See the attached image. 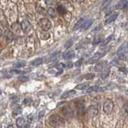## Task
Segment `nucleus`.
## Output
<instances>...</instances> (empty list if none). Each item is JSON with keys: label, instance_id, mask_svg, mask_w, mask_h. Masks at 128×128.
<instances>
[{"label": "nucleus", "instance_id": "1", "mask_svg": "<svg viewBox=\"0 0 128 128\" xmlns=\"http://www.w3.org/2000/svg\"><path fill=\"white\" fill-rule=\"evenodd\" d=\"M49 123L52 126L60 127L65 125V119L58 114H52L49 117Z\"/></svg>", "mask_w": 128, "mask_h": 128}, {"label": "nucleus", "instance_id": "2", "mask_svg": "<svg viewBox=\"0 0 128 128\" xmlns=\"http://www.w3.org/2000/svg\"><path fill=\"white\" fill-rule=\"evenodd\" d=\"M114 109V102L111 99L107 98L106 99V101L104 102L103 104V111L105 112L106 114H111V112L113 111Z\"/></svg>", "mask_w": 128, "mask_h": 128}, {"label": "nucleus", "instance_id": "3", "mask_svg": "<svg viewBox=\"0 0 128 128\" xmlns=\"http://www.w3.org/2000/svg\"><path fill=\"white\" fill-rule=\"evenodd\" d=\"M38 25L40 28L44 31H47L48 30H50L51 28V22L50 20L47 19L46 18H42L40 19L38 22Z\"/></svg>", "mask_w": 128, "mask_h": 128}, {"label": "nucleus", "instance_id": "4", "mask_svg": "<svg viewBox=\"0 0 128 128\" xmlns=\"http://www.w3.org/2000/svg\"><path fill=\"white\" fill-rule=\"evenodd\" d=\"M75 106H76V110H77V113L78 114L82 116L85 114V104L84 102L82 100H78L75 102Z\"/></svg>", "mask_w": 128, "mask_h": 128}, {"label": "nucleus", "instance_id": "5", "mask_svg": "<svg viewBox=\"0 0 128 128\" xmlns=\"http://www.w3.org/2000/svg\"><path fill=\"white\" fill-rule=\"evenodd\" d=\"M3 35H4V38H5L6 42H8V43L11 42L14 40V34H13V32H12L11 30H10L6 29L5 31H4Z\"/></svg>", "mask_w": 128, "mask_h": 128}, {"label": "nucleus", "instance_id": "6", "mask_svg": "<svg viewBox=\"0 0 128 128\" xmlns=\"http://www.w3.org/2000/svg\"><path fill=\"white\" fill-rule=\"evenodd\" d=\"M87 114H89L90 116H91V117H94V116H96L98 114V107L96 106H90L88 107V109H87Z\"/></svg>", "mask_w": 128, "mask_h": 128}, {"label": "nucleus", "instance_id": "7", "mask_svg": "<svg viewBox=\"0 0 128 128\" xmlns=\"http://www.w3.org/2000/svg\"><path fill=\"white\" fill-rule=\"evenodd\" d=\"M20 26H21L22 30L24 32H26V33L29 30H30L31 29V24L29 22V21H27V20H23V21H22L21 24H20Z\"/></svg>", "mask_w": 128, "mask_h": 128}, {"label": "nucleus", "instance_id": "8", "mask_svg": "<svg viewBox=\"0 0 128 128\" xmlns=\"http://www.w3.org/2000/svg\"><path fill=\"white\" fill-rule=\"evenodd\" d=\"M62 114H64L66 116V117H68V118H70L73 116V111L70 109L69 106H64L62 109Z\"/></svg>", "mask_w": 128, "mask_h": 128}, {"label": "nucleus", "instance_id": "9", "mask_svg": "<svg viewBox=\"0 0 128 128\" xmlns=\"http://www.w3.org/2000/svg\"><path fill=\"white\" fill-rule=\"evenodd\" d=\"M16 125L18 128H27L28 125H26V121L23 118H18L16 120Z\"/></svg>", "mask_w": 128, "mask_h": 128}, {"label": "nucleus", "instance_id": "10", "mask_svg": "<svg viewBox=\"0 0 128 128\" xmlns=\"http://www.w3.org/2000/svg\"><path fill=\"white\" fill-rule=\"evenodd\" d=\"M118 12H114V13H112L109 17H108L106 19V21H105V24H109L112 22H114V20L118 18Z\"/></svg>", "mask_w": 128, "mask_h": 128}, {"label": "nucleus", "instance_id": "11", "mask_svg": "<svg viewBox=\"0 0 128 128\" xmlns=\"http://www.w3.org/2000/svg\"><path fill=\"white\" fill-rule=\"evenodd\" d=\"M104 53H101V52H97V53H95L93 56H92V58L90 59V62H96L98 61V59H100L101 58H102L104 56Z\"/></svg>", "mask_w": 128, "mask_h": 128}, {"label": "nucleus", "instance_id": "12", "mask_svg": "<svg viewBox=\"0 0 128 128\" xmlns=\"http://www.w3.org/2000/svg\"><path fill=\"white\" fill-rule=\"evenodd\" d=\"M126 51H127V46H126V43H125L118 48V50L117 51V54L119 56H123L124 54L126 53Z\"/></svg>", "mask_w": 128, "mask_h": 128}, {"label": "nucleus", "instance_id": "13", "mask_svg": "<svg viewBox=\"0 0 128 128\" xmlns=\"http://www.w3.org/2000/svg\"><path fill=\"white\" fill-rule=\"evenodd\" d=\"M74 55H75L74 51H73V50H68V51L65 52V53L63 54L62 57H63L64 59H67L68 60V59L73 58L74 57Z\"/></svg>", "mask_w": 128, "mask_h": 128}, {"label": "nucleus", "instance_id": "14", "mask_svg": "<svg viewBox=\"0 0 128 128\" xmlns=\"http://www.w3.org/2000/svg\"><path fill=\"white\" fill-rule=\"evenodd\" d=\"M76 93V91L74 90H66L65 91L64 93H62V94L61 95V98H66L68 97H70V96L73 95Z\"/></svg>", "mask_w": 128, "mask_h": 128}, {"label": "nucleus", "instance_id": "15", "mask_svg": "<svg viewBox=\"0 0 128 128\" xmlns=\"http://www.w3.org/2000/svg\"><path fill=\"white\" fill-rule=\"evenodd\" d=\"M86 22V20L84 19V18H82V19H80V20H78V21L75 23V25L74 26V28L73 29L75 30H78V29H80L82 26V25L84 24V22Z\"/></svg>", "mask_w": 128, "mask_h": 128}, {"label": "nucleus", "instance_id": "16", "mask_svg": "<svg viewBox=\"0 0 128 128\" xmlns=\"http://www.w3.org/2000/svg\"><path fill=\"white\" fill-rule=\"evenodd\" d=\"M104 90L103 88H101L98 86H90L89 88H87L86 91L87 92H93V91H99V90Z\"/></svg>", "mask_w": 128, "mask_h": 128}, {"label": "nucleus", "instance_id": "17", "mask_svg": "<svg viewBox=\"0 0 128 128\" xmlns=\"http://www.w3.org/2000/svg\"><path fill=\"white\" fill-rule=\"evenodd\" d=\"M92 22H93V20H92V19H90V20H88V21H86L85 22H84L83 25H82V26L81 27V28H82V30H87L88 28H89V27L91 26Z\"/></svg>", "mask_w": 128, "mask_h": 128}, {"label": "nucleus", "instance_id": "18", "mask_svg": "<svg viewBox=\"0 0 128 128\" xmlns=\"http://www.w3.org/2000/svg\"><path fill=\"white\" fill-rule=\"evenodd\" d=\"M47 14H49L50 17L52 18H54L56 15H57V13H56V10L54 9V8H52V7H50V8H48V10H47Z\"/></svg>", "mask_w": 128, "mask_h": 128}, {"label": "nucleus", "instance_id": "19", "mask_svg": "<svg viewBox=\"0 0 128 128\" xmlns=\"http://www.w3.org/2000/svg\"><path fill=\"white\" fill-rule=\"evenodd\" d=\"M42 62H43L42 58H37L31 62V64L33 66H38V65H41V64L42 63Z\"/></svg>", "mask_w": 128, "mask_h": 128}, {"label": "nucleus", "instance_id": "20", "mask_svg": "<svg viewBox=\"0 0 128 128\" xmlns=\"http://www.w3.org/2000/svg\"><path fill=\"white\" fill-rule=\"evenodd\" d=\"M57 11H58V13L60 14H66V12L65 7H64L63 6H62V5H58V6Z\"/></svg>", "mask_w": 128, "mask_h": 128}, {"label": "nucleus", "instance_id": "21", "mask_svg": "<svg viewBox=\"0 0 128 128\" xmlns=\"http://www.w3.org/2000/svg\"><path fill=\"white\" fill-rule=\"evenodd\" d=\"M58 58H59V52H58V53H55V54H54L53 55H52L51 57L49 58V61H48V62H55L56 60L58 59Z\"/></svg>", "mask_w": 128, "mask_h": 128}, {"label": "nucleus", "instance_id": "22", "mask_svg": "<svg viewBox=\"0 0 128 128\" xmlns=\"http://www.w3.org/2000/svg\"><path fill=\"white\" fill-rule=\"evenodd\" d=\"M113 38H114V35H110V36H109V37H107L106 38H105L104 39V41H102V46H106V44H108L111 41Z\"/></svg>", "mask_w": 128, "mask_h": 128}, {"label": "nucleus", "instance_id": "23", "mask_svg": "<svg viewBox=\"0 0 128 128\" xmlns=\"http://www.w3.org/2000/svg\"><path fill=\"white\" fill-rule=\"evenodd\" d=\"M88 86V83H80L78 85L76 86L75 89H78V90H83L85 89L86 87Z\"/></svg>", "mask_w": 128, "mask_h": 128}, {"label": "nucleus", "instance_id": "24", "mask_svg": "<svg viewBox=\"0 0 128 128\" xmlns=\"http://www.w3.org/2000/svg\"><path fill=\"white\" fill-rule=\"evenodd\" d=\"M103 37H102V36H98V37H95L94 38V42H93V44H98V43H100L101 42H102L103 41Z\"/></svg>", "mask_w": 128, "mask_h": 128}, {"label": "nucleus", "instance_id": "25", "mask_svg": "<svg viewBox=\"0 0 128 128\" xmlns=\"http://www.w3.org/2000/svg\"><path fill=\"white\" fill-rule=\"evenodd\" d=\"M118 8L120 9H124V8H126L127 6V1H121L118 5Z\"/></svg>", "mask_w": 128, "mask_h": 128}, {"label": "nucleus", "instance_id": "26", "mask_svg": "<svg viewBox=\"0 0 128 128\" xmlns=\"http://www.w3.org/2000/svg\"><path fill=\"white\" fill-rule=\"evenodd\" d=\"M18 80L20 82H26V81L29 80V77H28V76H26V75H20L18 77Z\"/></svg>", "mask_w": 128, "mask_h": 128}, {"label": "nucleus", "instance_id": "27", "mask_svg": "<svg viewBox=\"0 0 128 128\" xmlns=\"http://www.w3.org/2000/svg\"><path fill=\"white\" fill-rule=\"evenodd\" d=\"M84 78L87 80H92L94 78V74L93 73H87L84 75Z\"/></svg>", "mask_w": 128, "mask_h": 128}, {"label": "nucleus", "instance_id": "28", "mask_svg": "<svg viewBox=\"0 0 128 128\" xmlns=\"http://www.w3.org/2000/svg\"><path fill=\"white\" fill-rule=\"evenodd\" d=\"M95 70H98V71H100V70H102L103 68H104V65L102 64V62H100V63H97V65L95 66Z\"/></svg>", "mask_w": 128, "mask_h": 128}, {"label": "nucleus", "instance_id": "29", "mask_svg": "<svg viewBox=\"0 0 128 128\" xmlns=\"http://www.w3.org/2000/svg\"><path fill=\"white\" fill-rule=\"evenodd\" d=\"M24 66H25V62H18L14 63V66L16 68H20Z\"/></svg>", "mask_w": 128, "mask_h": 128}, {"label": "nucleus", "instance_id": "30", "mask_svg": "<svg viewBox=\"0 0 128 128\" xmlns=\"http://www.w3.org/2000/svg\"><path fill=\"white\" fill-rule=\"evenodd\" d=\"M72 44H73V40L72 39H69L68 41L65 43V48L68 49L69 47H70L72 46Z\"/></svg>", "mask_w": 128, "mask_h": 128}, {"label": "nucleus", "instance_id": "31", "mask_svg": "<svg viewBox=\"0 0 128 128\" xmlns=\"http://www.w3.org/2000/svg\"><path fill=\"white\" fill-rule=\"evenodd\" d=\"M65 67H66V64H64L62 62H60L58 65H56V68H58V69H60V70H62L63 68H65Z\"/></svg>", "mask_w": 128, "mask_h": 128}, {"label": "nucleus", "instance_id": "32", "mask_svg": "<svg viewBox=\"0 0 128 128\" xmlns=\"http://www.w3.org/2000/svg\"><path fill=\"white\" fill-rule=\"evenodd\" d=\"M22 112V108L21 107H18L17 109H15L14 111L13 112L14 114H20Z\"/></svg>", "mask_w": 128, "mask_h": 128}, {"label": "nucleus", "instance_id": "33", "mask_svg": "<svg viewBox=\"0 0 128 128\" xmlns=\"http://www.w3.org/2000/svg\"><path fill=\"white\" fill-rule=\"evenodd\" d=\"M29 102H30V100L29 98H26V99H25V100L23 101V103H24V104H26V105H29V104H30Z\"/></svg>", "mask_w": 128, "mask_h": 128}, {"label": "nucleus", "instance_id": "34", "mask_svg": "<svg viewBox=\"0 0 128 128\" xmlns=\"http://www.w3.org/2000/svg\"><path fill=\"white\" fill-rule=\"evenodd\" d=\"M82 61H83V59H82V58H81L80 60H78V61L77 62H76V66H80V65H81V64H82Z\"/></svg>", "mask_w": 128, "mask_h": 128}, {"label": "nucleus", "instance_id": "35", "mask_svg": "<svg viewBox=\"0 0 128 128\" xmlns=\"http://www.w3.org/2000/svg\"><path fill=\"white\" fill-rule=\"evenodd\" d=\"M67 64H68V65H67L68 67H72V66H73V63H72V62H68Z\"/></svg>", "mask_w": 128, "mask_h": 128}, {"label": "nucleus", "instance_id": "36", "mask_svg": "<svg viewBox=\"0 0 128 128\" xmlns=\"http://www.w3.org/2000/svg\"><path fill=\"white\" fill-rule=\"evenodd\" d=\"M2 36V30H1V28H0V38H1Z\"/></svg>", "mask_w": 128, "mask_h": 128}, {"label": "nucleus", "instance_id": "37", "mask_svg": "<svg viewBox=\"0 0 128 128\" xmlns=\"http://www.w3.org/2000/svg\"><path fill=\"white\" fill-rule=\"evenodd\" d=\"M46 4H49V3H54V2L52 1V2H46Z\"/></svg>", "mask_w": 128, "mask_h": 128}, {"label": "nucleus", "instance_id": "38", "mask_svg": "<svg viewBox=\"0 0 128 128\" xmlns=\"http://www.w3.org/2000/svg\"><path fill=\"white\" fill-rule=\"evenodd\" d=\"M0 66H1V62H0Z\"/></svg>", "mask_w": 128, "mask_h": 128}]
</instances>
